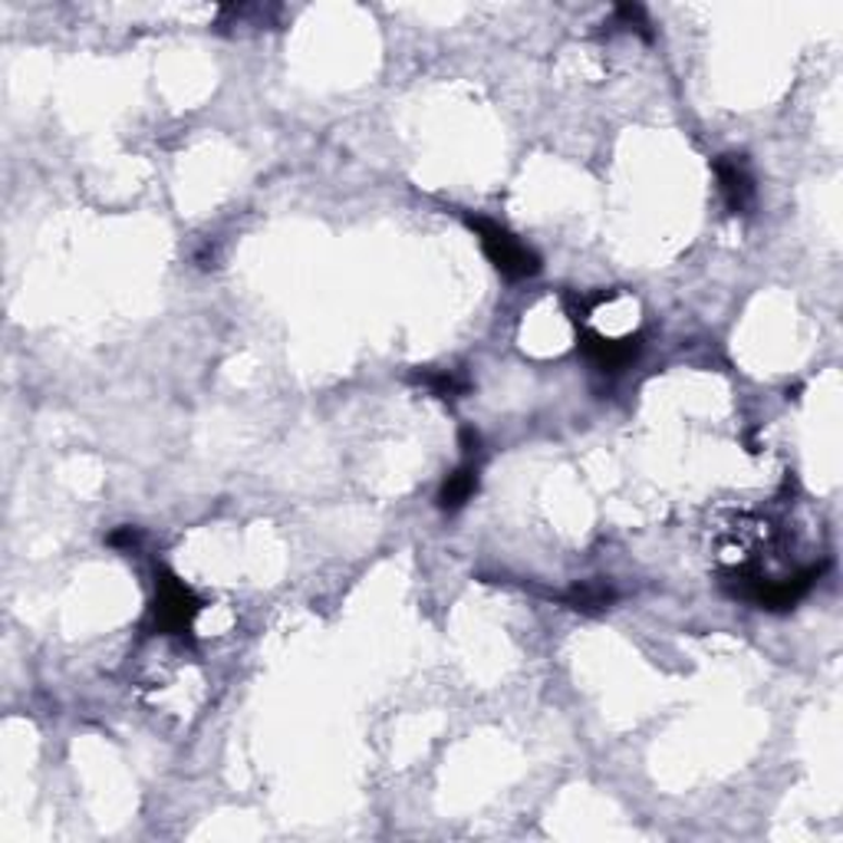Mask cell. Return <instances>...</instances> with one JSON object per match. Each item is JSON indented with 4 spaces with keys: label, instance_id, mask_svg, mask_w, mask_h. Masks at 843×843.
<instances>
[{
    "label": "cell",
    "instance_id": "cell-1",
    "mask_svg": "<svg viewBox=\"0 0 843 843\" xmlns=\"http://www.w3.org/2000/svg\"><path fill=\"white\" fill-rule=\"evenodd\" d=\"M468 227L478 234L481 248H485L488 261L495 264V271L508 281H524V277H534L541 271V258L521 245V240L501 227L498 221H488V218H468Z\"/></svg>",
    "mask_w": 843,
    "mask_h": 843
},
{
    "label": "cell",
    "instance_id": "cell-2",
    "mask_svg": "<svg viewBox=\"0 0 843 843\" xmlns=\"http://www.w3.org/2000/svg\"><path fill=\"white\" fill-rule=\"evenodd\" d=\"M198 610H201L198 596H195L178 577L162 573V580H159V596H156V607H152V613H156V630H159V633H169V636L188 633L191 623H195V617H198Z\"/></svg>",
    "mask_w": 843,
    "mask_h": 843
},
{
    "label": "cell",
    "instance_id": "cell-3",
    "mask_svg": "<svg viewBox=\"0 0 843 843\" xmlns=\"http://www.w3.org/2000/svg\"><path fill=\"white\" fill-rule=\"evenodd\" d=\"M715 178H718L721 198H726V204L735 214L752 208V201H755V178H752L748 162L742 156H718L715 159Z\"/></svg>",
    "mask_w": 843,
    "mask_h": 843
},
{
    "label": "cell",
    "instance_id": "cell-4",
    "mask_svg": "<svg viewBox=\"0 0 843 843\" xmlns=\"http://www.w3.org/2000/svg\"><path fill=\"white\" fill-rule=\"evenodd\" d=\"M580 346H583V352L593 359V363H596L599 370H607V373H617V370L630 367L633 359L640 356V336H620V339H613V336H604V333L586 330Z\"/></svg>",
    "mask_w": 843,
    "mask_h": 843
},
{
    "label": "cell",
    "instance_id": "cell-5",
    "mask_svg": "<svg viewBox=\"0 0 843 843\" xmlns=\"http://www.w3.org/2000/svg\"><path fill=\"white\" fill-rule=\"evenodd\" d=\"M478 492V468L474 464H461L458 471H451L442 481V492H438V508L442 511H458L464 508V501Z\"/></svg>",
    "mask_w": 843,
    "mask_h": 843
},
{
    "label": "cell",
    "instance_id": "cell-6",
    "mask_svg": "<svg viewBox=\"0 0 843 843\" xmlns=\"http://www.w3.org/2000/svg\"><path fill=\"white\" fill-rule=\"evenodd\" d=\"M613 586H607V583H599V580H590V583H577L570 593H567V604L573 607V610H583V613H596V610H604V607H610L613 604Z\"/></svg>",
    "mask_w": 843,
    "mask_h": 843
},
{
    "label": "cell",
    "instance_id": "cell-7",
    "mask_svg": "<svg viewBox=\"0 0 843 843\" xmlns=\"http://www.w3.org/2000/svg\"><path fill=\"white\" fill-rule=\"evenodd\" d=\"M419 383H425L438 399H458L464 389H468V383L461 380V376H455V373H422L419 376Z\"/></svg>",
    "mask_w": 843,
    "mask_h": 843
},
{
    "label": "cell",
    "instance_id": "cell-8",
    "mask_svg": "<svg viewBox=\"0 0 843 843\" xmlns=\"http://www.w3.org/2000/svg\"><path fill=\"white\" fill-rule=\"evenodd\" d=\"M109 544H112V547H123V544H129V547H133V544H136V531H133V528L119 531V534H112V537H109Z\"/></svg>",
    "mask_w": 843,
    "mask_h": 843
}]
</instances>
